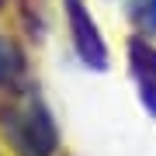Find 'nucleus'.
<instances>
[{
    "label": "nucleus",
    "instance_id": "f257e3e1",
    "mask_svg": "<svg viewBox=\"0 0 156 156\" xmlns=\"http://www.w3.org/2000/svg\"><path fill=\"white\" fill-rule=\"evenodd\" d=\"M0 132L17 156H56L59 149V125L31 83L7 90V101H0Z\"/></svg>",
    "mask_w": 156,
    "mask_h": 156
},
{
    "label": "nucleus",
    "instance_id": "f03ea898",
    "mask_svg": "<svg viewBox=\"0 0 156 156\" xmlns=\"http://www.w3.org/2000/svg\"><path fill=\"white\" fill-rule=\"evenodd\" d=\"M62 14H66V28H69V42L76 49L80 62L94 73H104L111 66V56H108V42L101 35L94 14H90L87 0H62Z\"/></svg>",
    "mask_w": 156,
    "mask_h": 156
},
{
    "label": "nucleus",
    "instance_id": "7ed1b4c3",
    "mask_svg": "<svg viewBox=\"0 0 156 156\" xmlns=\"http://www.w3.org/2000/svg\"><path fill=\"white\" fill-rule=\"evenodd\" d=\"M125 52H128V73H132L135 94H139L142 108L156 118V42L146 35H132Z\"/></svg>",
    "mask_w": 156,
    "mask_h": 156
},
{
    "label": "nucleus",
    "instance_id": "20e7f679",
    "mask_svg": "<svg viewBox=\"0 0 156 156\" xmlns=\"http://www.w3.org/2000/svg\"><path fill=\"white\" fill-rule=\"evenodd\" d=\"M28 83V59L14 38L0 35V90H17Z\"/></svg>",
    "mask_w": 156,
    "mask_h": 156
},
{
    "label": "nucleus",
    "instance_id": "39448f33",
    "mask_svg": "<svg viewBox=\"0 0 156 156\" xmlns=\"http://www.w3.org/2000/svg\"><path fill=\"white\" fill-rule=\"evenodd\" d=\"M128 21L135 35L156 38V0H128Z\"/></svg>",
    "mask_w": 156,
    "mask_h": 156
},
{
    "label": "nucleus",
    "instance_id": "423d86ee",
    "mask_svg": "<svg viewBox=\"0 0 156 156\" xmlns=\"http://www.w3.org/2000/svg\"><path fill=\"white\" fill-rule=\"evenodd\" d=\"M21 21H24V31L31 38H42L45 35V17H42V4L38 0H21Z\"/></svg>",
    "mask_w": 156,
    "mask_h": 156
},
{
    "label": "nucleus",
    "instance_id": "0eeeda50",
    "mask_svg": "<svg viewBox=\"0 0 156 156\" xmlns=\"http://www.w3.org/2000/svg\"><path fill=\"white\" fill-rule=\"evenodd\" d=\"M4 4H7V0H0V7H4Z\"/></svg>",
    "mask_w": 156,
    "mask_h": 156
}]
</instances>
